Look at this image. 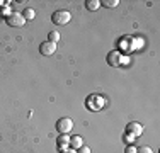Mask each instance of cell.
<instances>
[{
  "instance_id": "1",
  "label": "cell",
  "mask_w": 160,
  "mask_h": 153,
  "mask_svg": "<svg viewBox=\"0 0 160 153\" xmlns=\"http://www.w3.org/2000/svg\"><path fill=\"white\" fill-rule=\"evenodd\" d=\"M51 21H53V24H56V26H65L72 21V14L68 12V10H56V12L51 15Z\"/></svg>"
},
{
  "instance_id": "12",
  "label": "cell",
  "mask_w": 160,
  "mask_h": 153,
  "mask_svg": "<svg viewBox=\"0 0 160 153\" xmlns=\"http://www.w3.org/2000/svg\"><path fill=\"white\" fill-rule=\"evenodd\" d=\"M22 15H24L26 21H32L34 17H36V12H34V9H31V7H28V9L22 12Z\"/></svg>"
},
{
  "instance_id": "19",
  "label": "cell",
  "mask_w": 160,
  "mask_h": 153,
  "mask_svg": "<svg viewBox=\"0 0 160 153\" xmlns=\"http://www.w3.org/2000/svg\"><path fill=\"white\" fill-rule=\"evenodd\" d=\"M2 3H3V2H0V5H2Z\"/></svg>"
},
{
  "instance_id": "2",
  "label": "cell",
  "mask_w": 160,
  "mask_h": 153,
  "mask_svg": "<svg viewBox=\"0 0 160 153\" xmlns=\"http://www.w3.org/2000/svg\"><path fill=\"white\" fill-rule=\"evenodd\" d=\"M72 128H73V121L70 117H62V119L56 121V131L60 135H68L72 131Z\"/></svg>"
},
{
  "instance_id": "3",
  "label": "cell",
  "mask_w": 160,
  "mask_h": 153,
  "mask_svg": "<svg viewBox=\"0 0 160 153\" xmlns=\"http://www.w3.org/2000/svg\"><path fill=\"white\" fill-rule=\"evenodd\" d=\"M5 21H7V24H9L10 27H22V26L26 24L24 15L19 14V12H12V14H9V15L5 17Z\"/></svg>"
},
{
  "instance_id": "9",
  "label": "cell",
  "mask_w": 160,
  "mask_h": 153,
  "mask_svg": "<svg viewBox=\"0 0 160 153\" xmlns=\"http://www.w3.org/2000/svg\"><path fill=\"white\" fill-rule=\"evenodd\" d=\"M70 145H72V148H73V150H78V148L83 145L82 136H73V138H70Z\"/></svg>"
},
{
  "instance_id": "7",
  "label": "cell",
  "mask_w": 160,
  "mask_h": 153,
  "mask_svg": "<svg viewBox=\"0 0 160 153\" xmlns=\"http://www.w3.org/2000/svg\"><path fill=\"white\" fill-rule=\"evenodd\" d=\"M104 106V99L101 95H90L89 97V107L90 109H101Z\"/></svg>"
},
{
  "instance_id": "5",
  "label": "cell",
  "mask_w": 160,
  "mask_h": 153,
  "mask_svg": "<svg viewBox=\"0 0 160 153\" xmlns=\"http://www.w3.org/2000/svg\"><path fill=\"white\" fill-rule=\"evenodd\" d=\"M55 51H56V44L49 43V41H46V43H43L39 46V53L43 56H51V55H55Z\"/></svg>"
},
{
  "instance_id": "16",
  "label": "cell",
  "mask_w": 160,
  "mask_h": 153,
  "mask_svg": "<svg viewBox=\"0 0 160 153\" xmlns=\"http://www.w3.org/2000/svg\"><path fill=\"white\" fill-rule=\"evenodd\" d=\"M60 153H77V150H73V148H67V150H63Z\"/></svg>"
},
{
  "instance_id": "8",
  "label": "cell",
  "mask_w": 160,
  "mask_h": 153,
  "mask_svg": "<svg viewBox=\"0 0 160 153\" xmlns=\"http://www.w3.org/2000/svg\"><path fill=\"white\" fill-rule=\"evenodd\" d=\"M68 145H70V136H68V135H60V138H58V148H60V151L67 150Z\"/></svg>"
},
{
  "instance_id": "13",
  "label": "cell",
  "mask_w": 160,
  "mask_h": 153,
  "mask_svg": "<svg viewBox=\"0 0 160 153\" xmlns=\"http://www.w3.org/2000/svg\"><path fill=\"white\" fill-rule=\"evenodd\" d=\"M118 3H119V0H102L101 5L108 7V9H114V7H118Z\"/></svg>"
},
{
  "instance_id": "14",
  "label": "cell",
  "mask_w": 160,
  "mask_h": 153,
  "mask_svg": "<svg viewBox=\"0 0 160 153\" xmlns=\"http://www.w3.org/2000/svg\"><path fill=\"white\" fill-rule=\"evenodd\" d=\"M136 153H153V151H152L150 146H140L138 150H136Z\"/></svg>"
},
{
  "instance_id": "6",
  "label": "cell",
  "mask_w": 160,
  "mask_h": 153,
  "mask_svg": "<svg viewBox=\"0 0 160 153\" xmlns=\"http://www.w3.org/2000/svg\"><path fill=\"white\" fill-rule=\"evenodd\" d=\"M126 133H129V135H133V136H140L143 133V126L140 124V122H129L128 124V128H126Z\"/></svg>"
},
{
  "instance_id": "15",
  "label": "cell",
  "mask_w": 160,
  "mask_h": 153,
  "mask_svg": "<svg viewBox=\"0 0 160 153\" xmlns=\"http://www.w3.org/2000/svg\"><path fill=\"white\" fill-rule=\"evenodd\" d=\"M77 153H90V148L89 146H85V145H82V146L77 150Z\"/></svg>"
},
{
  "instance_id": "17",
  "label": "cell",
  "mask_w": 160,
  "mask_h": 153,
  "mask_svg": "<svg viewBox=\"0 0 160 153\" xmlns=\"http://www.w3.org/2000/svg\"><path fill=\"white\" fill-rule=\"evenodd\" d=\"M133 140H135V136H133V135H129V133H126V141H129V143H131Z\"/></svg>"
},
{
  "instance_id": "18",
  "label": "cell",
  "mask_w": 160,
  "mask_h": 153,
  "mask_svg": "<svg viewBox=\"0 0 160 153\" xmlns=\"http://www.w3.org/2000/svg\"><path fill=\"white\" fill-rule=\"evenodd\" d=\"M126 153H136V148H133V146H128V148H126Z\"/></svg>"
},
{
  "instance_id": "4",
  "label": "cell",
  "mask_w": 160,
  "mask_h": 153,
  "mask_svg": "<svg viewBox=\"0 0 160 153\" xmlns=\"http://www.w3.org/2000/svg\"><path fill=\"white\" fill-rule=\"evenodd\" d=\"M123 58L124 56L121 55L119 51H111L108 55V63L111 65V67H121V65H123Z\"/></svg>"
},
{
  "instance_id": "11",
  "label": "cell",
  "mask_w": 160,
  "mask_h": 153,
  "mask_svg": "<svg viewBox=\"0 0 160 153\" xmlns=\"http://www.w3.org/2000/svg\"><path fill=\"white\" fill-rule=\"evenodd\" d=\"M48 41L49 43H53V44H56L60 41V32L58 31H51V32L48 34Z\"/></svg>"
},
{
  "instance_id": "10",
  "label": "cell",
  "mask_w": 160,
  "mask_h": 153,
  "mask_svg": "<svg viewBox=\"0 0 160 153\" xmlns=\"http://www.w3.org/2000/svg\"><path fill=\"white\" fill-rule=\"evenodd\" d=\"M85 7L94 12V10H97L99 7H101V2H99V0H85Z\"/></svg>"
}]
</instances>
